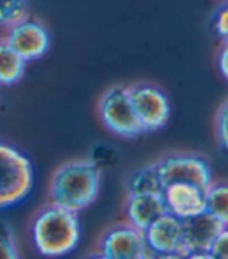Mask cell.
Returning <instances> with one entry per match:
<instances>
[{"label":"cell","instance_id":"8","mask_svg":"<svg viewBox=\"0 0 228 259\" xmlns=\"http://www.w3.org/2000/svg\"><path fill=\"white\" fill-rule=\"evenodd\" d=\"M5 42L25 62H34L49 53L52 34L40 20L25 17L7 30Z\"/></svg>","mask_w":228,"mask_h":259},{"label":"cell","instance_id":"18","mask_svg":"<svg viewBox=\"0 0 228 259\" xmlns=\"http://www.w3.org/2000/svg\"><path fill=\"white\" fill-rule=\"evenodd\" d=\"M216 138L219 148L228 152V100L216 113Z\"/></svg>","mask_w":228,"mask_h":259},{"label":"cell","instance_id":"1","mask_svg":"<svg viewBox=\"0 0 228 259\" xmlns=\"http://www.w3.org/2000/svg\"><path fill=\"white\" fill-rule=\"evenodd\" d=\"M101 182V168L94 160H70L61 164L52 176L49 188L50 203L79 214L98 199Z\"/></svg>","mask_w":228,"mask_h":259},{"label":"cell","instance_id":"12","mask_svg":"<svg viewBox=\"0 0 228 259\" xmlns=\"http://www.w3.org/2000/svg\"><path fill=\"white\" fill-rule=\"evenodd\" d=\"M168 213L162 194H127L124 205L126 221L145 231L155 219Z\"/></svg>","mask_w":228,"mask_h":259},{"label":"cell","instance_id":"13","mask_svg":"<svg viewBox=\"0 0 228 259\" xmlns=\"http://www.w3.org/2000/svg\"><path fill=\"white\" fill-rule=\"evenodd\" d=\"M27 64L11 47L0 39V85L10 87L22 81L27 72Z\"/></svg>","mask_w":228,"mask_h":259},{"label":"cell","instance_id":"5","mask_svg":"<svg viewBox=\"0 0 228 259\" xmlns=\"http://www.w3.org/2000/svg\"><path fill=\"white\" fill-rule=\"evenodd\" d=\"M154 164L163 186L169 183H193L207 190L214 180L210 161L199 154L172 152L163 155Z\"/></svg>","mask_w":228,"mask_h":259},{"label":"cell","instance_id":"20","mask_svg":"<svg viewBox=\"0 0 228 259\" xmlns=\"http://www.w3.org/2000/svg\"><path fill=\"white\" fill-rule=\"evenodd\" d=\"M211 259H228V227H223L210 247Z\"/></svg>","mask_w":228,"mask_h":259},{"label":"cell","instance_id":"14","mask_svg":"<svg viewBox=\"0 0 228 259\" xmlns=\"http://www.w3.org/2000/svg\"><path fill=\"white\" fill-rule=\"evenodd\" d=\"M163 185L155 164H148L133 171L127 180V194H162Z\"/></svg>","mask_w":228,"mask_h":259},{"label":"cell","instance_id":"3","mask_svg":"<svg viewBox=\"0 0 228 259\" xmlns=\"http://www.w3.org/2000/svg\"><path fill=\"white\" fill-rule=\"evenodd\" d=\"M34 168L19 148L0 141V209L24 202L33 191Z\"/></svg>","mask_w":228,"mask_h":259},{"label":"cell","instance_id":"16","mask_svg":"<svg viewBox=\"0 0 228 259\" xmlns=\"http://www.w3.org/2000/svg\"><path fill=\"white\" fill-rule=\"evenodd\" d=\"M30 0H0V28L8 30L28 17Z\"/></svg>","mask_w":228,"mask_h":259},{"label":"cell","instance_id":"22","mask_svg":"<svg viewBox=\"0 0 228 259\" xmlns=\"http://www.w3.org/2000/svg\"><path fill=\"white\" fill-rule=\"evenodd\" d=\"M222 2H223V0H222Z\"/></svg>","mask_w":228,"mask_h":259},{"label":"cell","instance_id":"15","mask_svg":"<svg viewBox=\"0 0 228 259\" xmlns=\"http://www.w3.org/2000/svg\"><path fill=\"white\" fill-rule=\"evenodd\" d=\"M207 211L228 227V180H213L205 190Z\"/></svg>","mask_w":228,"mask_h":259},{"label":"cell","instance_id":"21","mask_svg":"<svg viewBox=\"0 0 228 259\" xmlns=\"http://www.w3.org/2000/svg\"><path fill=\"white\" fill-rule=\"evenodd\" d=\"M217 65L222 76L228 81V40H222V45L217 53Z\"/></svg>","mask_w":228,"mask_h":259},{"label":"cell","instance_id":"2","mask_svg":"<svg viewBox=\"0 0 228 259\" xmlns=\"http://www.w3.org/2000/svg\"><path fill=\"white\" fill-rule=\"evenodd\" d=\"M30 234L34 248L42 256H65L76 250L81 241L79 218L73 211L49 203L34 214Z\"/></svg>","mask_w":228,"mask_h":259},{"label":"cell","instance_id":"17","mask_svg":"<svg viewBox=\"0 0 228 259\" xmlns=\"http://www.w3.org/2000/svg\"><path fill=\"white\" fill-rule=\"evenodd\" d=\"M17 257H20V251L17 247L14 231L7 222L0 221V259H17Z\"/></svg>","mask_w":228,"mask_h":259},{"label":"cell","instance_id":"10","mask_svg":"<svg viewBox=\"0 0 228 259\" xmlns=\"http://www.w3.org/2000/svg\"><path fill=\"white\" fill-rule=\"evenodd\" d=\"M225 225L219 222L208 211L181 219V231H184V244L188 250V257H208L210 247L216 236Z\"/></svg>","mask_w":228,"mask_h":259},{"label":"cell","instance_id":"11","mask_svg":"<svg viewBox=\"0 0 228 259\" xmlns=\"http://www.w3.org/2000/svg\"><path fill=\"white\" fill-rule=\"evenodd\" d=\"M162 196L166 203L168 213L174 214L180 221L196 216L202 211H207L205 190L197 185L169 183L163 186Z\"/></svg>","mask_w":228,"mask_h":259},{"label":"cell","instance_id":"19","mask_svg":"<svg viewBox=\"0 0 228 259\" xmlns=\"http://www.w3.org/2000/svg\"><path fill=\"white\" fill-rule=\"evenodd\" d=\"M211 30L217 39L228 40V0H223V4L216 10L211 20Z\"/></svg>","mask_w":228,"mask_h":259},{"label":"cell","instance_id":"7","mask_svg":"<svg viewBox=\"0 0 228 259\" xmlns=\"http://www.w3.org/2000/svg\"><path fill=\"white\" fill-rule=\"evenodd\" d=\"M98 253L106 259H146L152 253L145 233L132 224L120 222L107 228L98 242Z\"/></svg>","mask_w":228,"mask_h":259},{"label":"cell","instance_id":"6","mask_svg":"<svg viewBox=\"0 0 228 259\" xmlns=\"http://www.w3.org/2000/svg\"><path fill=\"white\" fill-rule=\"evenodd\" d=\"M133 110L145 132L162 131L171 118V103L166 93L154 84L140 82L129 87Z\"/></svg>","mask_w":228,"mask_h":259},{"label":"cell","instance_id":"4","mask_svg":"<svg viewBox=\"0 0 228 259\" xmlns=\"http://www.w3.org/2000/svg\"><path fill=\"white\" fill-rule=\"evenodd\" d=\"M98 115L103 126L120 138L133 140L146 134L133 110L129 87L113 85L107 89L98 103Z\"/></svg>","mask_w":228,"mask_h":259},{"label":"cell","instance_id":"9","mask_svg":"<svg viewBox=\"0 0 228 259\" xmlns=\"http://www.w3.org/2000/svg\"><path fill=\"white\" fill-rule=\"evenodd\" d=\"M143 233L152 257H188V250L184 244L181 221L174 214H162Z\"/></svg>","mask_w":228,"mask_h":259}]
</instances>
